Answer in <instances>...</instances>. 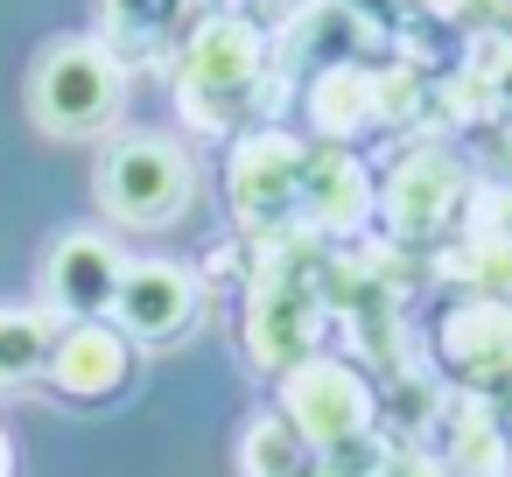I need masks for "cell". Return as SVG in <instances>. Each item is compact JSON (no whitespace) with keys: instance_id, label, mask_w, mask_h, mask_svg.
Returning <instances> with one entry per match:
<instances>
[{"instance_id":"3957f363","label":"cell","mask_w":512,"mask_h":477,"mask_svg":"<svg viewBox=\"0 0 512 477\" xmlns=\"http://www.w3.org/2000/svg\"><path fill=\"white\" fill-rule=\"evenodd\" d=\"M120 281H127V267H120L99 239H64V246L50 253V295H57L71 316L113 309V302H120Z\"/></svg>"},{"instance_id":"6da1fadb","label":"cell","mask_w":512,"mask_h":477,"mask_svg":"<svg viewBox=\"0 0 512 477\" xmlns=\"http://www.w3.org/2000/svg\"><path fill=\"white\" fill-rule=\"evenodd\" d=\"M120 106V64L99 43H57L36 64V120L50 134H92Z\"/></svg>"},{"instance_id":"7a4b0ae2","label":"cell","mask_w":512,"mask_h":477,"mask_svg":"<svg viewBox=\"0 0 512 477\" xmlns=\"http://www.w3.org/2000/svg\"><path fill=\"white\" fill-rule=\"evenodd\" d=\"M99 197L113 218L127 225H162L190 204V162L169 148V141H127L106 155L99 169Z\"/></svg>"},{"instance_id":"8992f818","label":"cell","mask_w":512,"mask_h":477,"mask_svg":"<svg viewBox=\"0 0 512 477\" xmlns=\"http://www.w3.org/2000/svg\"><path fill=\"white\" fill-rule=\"evenodd\" d=\"M0 477H8V442H0Z\"/></svg>"},{"instance_id":"277c9868","label":"cell","mask_w":512,"mask_h":477,"mask_svg":"<svg viewBox=\"0 0 512 477\" xmlns=\"http://www.w3.org/2000/svg\"><path fill=\"white\" fill-rule=\"evenodd\" d=\"M113 309H120L127 330H141V337H176V330H190L197 295H190V281H183L176 267L141 260V267L120 281V302H113Z\"/></svg>"},{"instance_id":"5b68a950","label":"cell","mask_w":512,"mask_h":477,"mask_svg":"<svg viewBox=\"0 0 512 477\" xmlns=\"http://www.w3.org/2000/svg\"><path fill=\"white\" fill-rule=\"evenodd\" d=\"M50 351L43 316H0V386H22Z\"/></svg>"}]
</instances>
